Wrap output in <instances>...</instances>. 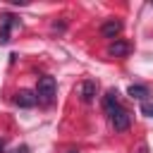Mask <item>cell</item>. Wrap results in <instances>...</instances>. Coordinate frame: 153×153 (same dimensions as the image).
I'll list each match as a JSON object with an SVG mask.
<instances>
[{
	"label": "cell",
	"instance_id": "cell-5",
	"mask_svg": "<svg viewBox=\"0 0 153 153\" xmlns=\"http://www.w3.org/2000/svg\"><path fill=\"white\" fill-rule=\"evenodd\" d=\"M129 50H131V45L127 41H122V38H115L108 45V55L110 57H124V55H129Z\"/></svg>",
	"mask_w": 153,
	"mask_h": 153
},
{
	"label": "cell",
	"instance_id": "cell-14",
	"mask_svg": "<svg viewBox=\"0 0 153 153\" xmlns=\"http://www.w3.org/2000/svg\"><path fill=\"white\" fill-rule=\"evenodd\" d=\"M67 153H76V151H67Z\"/></svg>",
	"mask_w": 153,
	"mask_h": 153
},
{
	"label": "cell",
	"instance_id": "cell-2",
	"mask_svg": "<svg viewBox=\"0 0 153 153\" xmlns=\"http://www.w3.org/2000/svg\"><path fill=\"white\" fill-rule=\"evenodd\" d=\"M12 29H19V19L12 17V14H2V17H0V45L10 43Z\"/></svg>",
	"mask_w": 153,
	"mask_h": 153
},
{
	"label": "cell",
	"instance_id": "cell-6",
	"mask_svg": "<svg viewBox=\"0 0 153 153\" xmlns=\"http://www.w3.org/2000/svg\"><path fill=\"white\" fill-rule=\"evenodd\" d=\"M117 108H120V93H117V88H110V91L103 96V110H105L108 115H112Z\"/></svg>",
	"mask_w": 153,
	"mask_h": 153
},
{
	"label": "cell",
	"instance_id": "cell-10",
	"mask_svg": "<svg viewBox=\"0 0 153 153\" xmlns=\"http://www.w3.org/2000/svg\"><path fill=\"white\" fill-rule=\"evenodd\" d=\"M141 112L146 117H153V103H141Z\"/></svg>",
	"mask_w": 153,
	"mask_h": 153
},
{
	"label": "cell",
	"instance_id": "cell-1",
	"mask_svg": "<svg viewBox=\"0 0 153 153\" xmlns=\"http://www.w3.org/2000/svg\"><path fill=\"white\" fill-rule=\"evenodd\" d=\"M36 100L38 103H43V105H50L53 100H55V96H57V81L53 79V76H41L38 79V84H36Z\"/></svg>",
	"mask_w": 153,
	"mask_h": 153
},
{
	"label": "cell",
	"instance_id": "cell-7",
	"mask_svg": "<svg viewBox=\"0 0 153 153\" xmlns=\"http://www.w3.org/2000/svg\"><path fill=\"white\" fill-rule=\"evenodd\" d=\"M120 31H122V24L115 22V19H110V22H105V24L100 26V36H103V38H112V41H115V38L120 36Z\"/></svg>",
	"mask_w": 153,
	"mask_h": 153
},
{
	"label": "cell",
	"instance_id": "cell-8",
	"mask_svg": "<svg viewBox=\"0 0 153 153\" xmlns=\"http://www.w3.org/2000/svg\"><path fill=\"white\" fill-rule=\"evenodd\" d=\"M14 103H17L19 108H33L38 100H36V93H33V91H19V93L14 96Z\"/></svg>",
	"mask_w": 153,
	"mask_h": 153
},
{
	"label": "cell",
	"instance_id": "cell-11",
	"mask_svg": "<svg viewBox=\"0 0 153 153\" xmlns=\"http://www.w3.org/2000/svg\"><path fill=\"white\" fill-rule=\"evenodd\" d=\"M136 153H148V148H146V143H139V148H136Z\"/></svg>",
	"mask_w": 153,
	"mask_h": 153
},
{
	"label": "cell",
	"instance_id": "cell-13",
	"mask_svg": "<svg viewBox=\"0 0 153 153\" xmlns=\"http://www.w3.org/2000/svg\"><path fill=\"white\" fill-rule=\"evenodd\" d=\"M0 153H5V141H0Z\"/></svg>",
	"mask_w": 153,
	"mask_h": 153
},
{
	"label": "cell",
	"instance_id": "cell-9",
	"mask_svg": "<svg viewBox=\"0 0 153 153\" xmlns=\"http://www.w3.org/2000/svg\"><path fill=\"white\" fill-rule=\"evenodd\" d=\"M129 96L146 103V98L151 96V91H148V86H143V84H131V86H129Z\"/></svg>",
	"mask_w": 153,
	"mask_h": 153
},
{
	"label": "cell",
	"instance_id": "cell-3",
	"mask_svg": "<svg viewBox=\"0 0 153 153\" xmlns=\"http://www.w3.org/2000/svg\"><path fill=\"white\" fill-rule=\"evenodd\" d=\"M110 124H112L115 131H127L129 124H131V115H129L124 108H117V110L110 115Z\"/></svg>",
	"mask_w": 153,
	"mask_h": 153
},
{
	"label": "cell",
	"instance_id": "cell-12",
	"mask_svg": "<svg viewBox=\"0 0 153 153\" xmlns=\"http://www.w3.org/2000/svg\"><path fill=\"white\" fill-rule=\"evenodd\" d=\"M10 153H29V148H26V146H22V148H14V151H10Z\"/></svg>",
	"mask_w": 153,
	"mask_h": 153
},
{
	"label": "cell",
	"instance_id": "cell-4",
	"mask_svg": "<svg viewBox=\"0 0 153 153\" xmlns=\"http://www.w3.org/2000/svg\"><path fill=\"white\" fill-rule=\"evenodd\" d=\"M96 91H98V84H96L93 79H86V81H81V84L76 86V96H79L84 103H93V100H96Z\"/></svg>",
	"mask_w": 153,
	"mask_h": 153
}]
</instances>
